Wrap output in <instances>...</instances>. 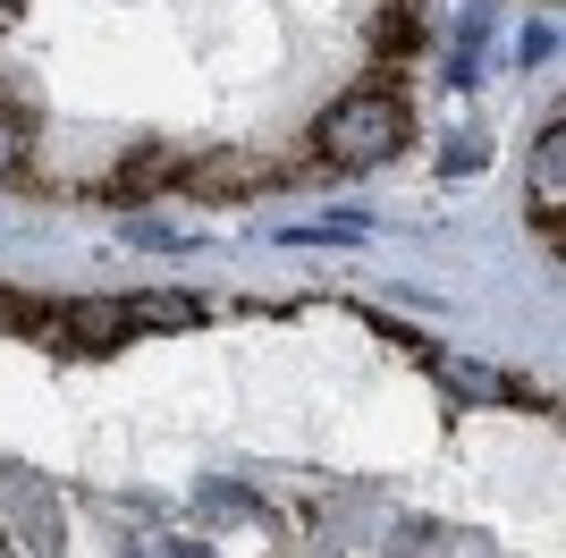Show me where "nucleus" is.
Here are the masks:
<instances>
[{"instance_id": "4", "label": "nucleus", "mask_w": 566, "mask_h": 558, "mask_svg": "<svg viewBox=\"0 0 566 558\" xmlns=\"http://www.w3.org/2000/svg\"><path fill=\"white\" fill-rule=\"evenodd\" d=\"M187 178H195V186H212V195H229V186H254V178H271V162H254V153H220V162H203V169L187 162Z\"/></svg>"}, {"instance_id": "7", "label": "nucleus", "mask_w": 566, "mask_h": 558, "mask_svg": "<svg viewBox=\"0 0 566 558\" xmlns=\"http://www.w3.org/2000/svg\"><path fill=\"white\" fill-rule=\"evenodd\" d=\"M415 43H423V18H415V9L398 0V9L380 18V51H415Z\"/></svg>"}, {"instance_id": "2", "label": "nucleus", "mask_w": 566, "mask_h": 558, "mask_svg": "<svg viewBox=\"0 0 566 558\" xmlns=\"http://www.w3.org/2000/svg\"><path fill=\"white\" fill-rule=\"evenodd\" d=\"M533 195H542V229L558 237V211H566V127L549 118L542 144H533Z\"/></svg>"}, {"instance_id": "1", "label": "nucleus", "mask_w": 566, "mask_h": 558, "mask_svg": "<svg viewBox=\"0 0 566 558\" xmlns=\"http://www.w3.org/2000/svg\"><path fill=\"white\" fill-rule=\"evenodd\" d=\"M398 144H406V102L389 85L347 93V102H331V118H322V153H331L338 169H373V162H389Z\"/></svg>"}, {"instance_id": "5", "label": "nucleus", "mask_w": 566, "mask_h": 558, "mask_svg": "<svg viewBox=\"0 0 566 558\" xmlns=\"http://www.w3.org/2000/svg\"><path fill=\"white\" fill-rule=\"evenodd\" d=\"M440 381H449V390H465V397H507V381H499V372L457 364V355H440Z\"/></svg>"}, {"instance_id": "3", "label": "nucleus", "mask_w": 566, "mask_h": 558, "mask_svg": "<svg viewBox=\"0 0 566 558\" xmlns=\"http://www.w3.org/2000/svg\"><path fill=\"white\" fill-rule=\"evenodd\" d=\"M127 330H136V313H127V304H118V297L69 304V339H76V348H118Z\"/></svg>"}, {"instance_id": "9", "label": "nucleus", "mask_w": 566, "mask_h": 558, "mask_svg": "<svg viewBox=\"0 0 566 558\" xmlns=\"http://www.w3.org/2000/svg\"><path fill=\"white\" fill-rule=\"evenodd\" d=\"M9 18H18V0H0V25H9Z\"/></svg>"}, {"instance_id": "8", "label": "nucleus", "mask_w": 566, "mask_h": 558, "mask_svg": "<svg viewBox=\"0 0 566 558\" xmlns=\"http://www.w3.org/2000/svg\"><path fill=\"white\" fill-rule=\"evenodd\" d=\"M25 162V118H0V178Z\"/></svg>"}, {"instance_id": "6", "label": "nucleus", "mask_w": 566, "mask_h": 558, "mask_svg": "<svg viewBox=\"0 0 566 558\" xmlns=\"http://www.w3.org/2000/svg\"><path fill=\"white\" fill-rule=\"evenodd\" d=\"M178 169H187V162H178V153H144V162H127V169H118V186H127V195H144V186L178 178Z\"/></svg>"}]
</instances>
